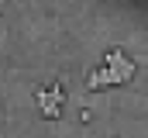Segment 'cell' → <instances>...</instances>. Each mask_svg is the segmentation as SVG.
Instances as JSON below:
<instances>
[{
  "instance_id": "1",
  "label": "cell",
  "mask_w": 148,
  "mask_h": 138,
  "mask_svg": "<svg viewBox=\"0 0 148 138\" xmlns=\"http://www.w3.org/2000/svg\"><path fill=\"white\" fill-rule=\"evenodd\" d=\"M35 100H38V107H41V114H45L48 121H55V117L62 114V86H59V83L41 86L35 93Z\"/></svg>"
},
{
  "instance_id": "2",
  "label": "cell",
  "mask_w": 148,
  "mask_h": 138,
  "mask_svg": "<svg viewBox=\"0 0 148 138\" xmlns=\"http://www.w3.org/2000/svg\"><path fill=\"white\" fill-rule=\"evenodd\" d=\"M103 66H107L114 76H117V83H131V79H134V72H138V66H134V62H131V59H127L121 48H110V52H107Z\"/></svg>"
},
{
  "instance_id": "3",
  "label": "cell",
  "mask_w": 148,
  "mask_h": 138,
  "mask_svg": "<svg viewBox=\"0 0 148 138\" xmlns=\"http://www.w3.org/2000/svg\"><path fill=\"white\" fill-rule=\"evenodd\" d=\"M90 86H93V90H100V86H117V76H114L107 66H100V69L90 72Z\"/></svg>"
}]
</instances>
